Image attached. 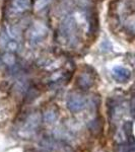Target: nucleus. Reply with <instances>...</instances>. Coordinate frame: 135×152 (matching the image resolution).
<instances>
[{
  "label": "nucleus",
  "instance_id": "10",
  "mask_svg": "<svg viewBox=\"0 0 135 152\" xmlns=\"http://www.w3.org/2000/svg\"><path fill=\"white\" fill-rule=\"evenodd\" d=\"M6 48L7 50L9 51V52H15V51H18V44L16 41H8L6 44Z\"/></svg>",
  "mask_w": 135,
  "mask_h": 152
},
{
  "label": "nucleus",
  "instance_id": "3",
  "mask_svg": "<svg viewBox=\"0 0 135 152\" xmlns=\"http://www.w3.org/2000/svg\"><path fill=\"white\" fill-rule=\"evenodd\" d=\"M47 33H48V29L44 24L37 23L31 29V34H29L31 35V40L33 42H39L43 38H45Z\"/></svg>",
  "mask_w": 135,
  "mask_h": 152
},
{
  "label": "nucleus",
  "instance_id": "6",
  "mask_svg": "<svg viewBox=\"0 0 135 152\" xmlns=\"http://www.w3.org/2000/svg\"><path fill=\"white\" fill-rule=\"evenodd\" d=\"M124 130L126 132V136L128 138V144L125 152H135V138L132 135V124L124 125Z\"/></svg>",
  "mask_w": 135,
  "mask_h": 152
},
{
  "label": "nucleus",
  "instance_id": "12",
  "mask_svg": "<svg viewBox=\"0 0 135 152\" xmlns=\"http://www.w3.org/2000/svg\"><path fill=\"white\" fill-rule=\"evenodd\" d=\"M131 113H133V115H135V99L131 102Z\"/></svg>",
  "mask_w": 135,
  "mask_h": 152
},
{
  "label": "nucleus",
  "instance_id": "8",
  "mask_svg": "<svg viewBox=\"0 0 135 152\" xmlns=\"http://www.w3.org/2000/svg\"><path fill=\"white\" fill-rule=\"evenodd\" d=\"M2 61H3V63H5L6 65L12 66L15 64V57H14V55L11 52H8L2 56Z\"/></svg>",
  "mask_w": 135,
  "mask_h": 152
},
{
  "label": "nucleus",
  "instance_id": "5",
  "mask_svg": "<svg viewBox=\"0 0 135 152\" xmlns=\"http://www.w3.org/2000/svg\"><path fill=\"white\" fill-rule=\"evenodd\" d=\"M31 6L29 0H13L11 4L12 10L15 13H23V12L29 10Z\"/></svg>",
  "mask_w": 135,
  "mask_h": 152
},
{
  "label": "nucleus",
  "instance_id": "4",
  "mask_svg": "<svg viewBox=\"0 0 135 152\" xmlns=\"http://www.w3.org/2000/svg\"><path fill=\"white\" fill-rule=\"evenodd\" d=\"M112 72L115 79H117L119 82H126L130 78V76H131V72L127 68L122 67V66H116V67H114Z\"/></svg>",
  "mask_w": 135,
  "mask_h": 152
},
{
  "label": "nucleus",
  "instance_id": "9",
  "mask_svg": "<svg viewBox=\"0 0 135 152\" xmlns=\"http://www.w3.org/2000/svg\"><path fill=\"white\" fill-rule=\"evenodd\" d=\"M52 0H37L36 1V4H35V8L37 10H42L44 9L48 4L51 3Z\"/></svg>",
  "mask_w": 135,
  "mask_h": 152
},
{
  "label": "nucleus",
  "instance_id": "7",
  "mask_svg": "<svg viewBox=\"0 0 135 152\" xmlns=\"http://www.w3.org/2000/svg\"><path fill=\"white\" fill-rule=\"evenodd\" d=\"M92 83H94V81H92V79L90 78V76L87 74H83L78 78V84L82 88L90 87L92 85Z\"/></svg>",
  "mask_w": 135,
  "mask_h": 152
},
{
  "label": "nucleus",
  "instance_id": "2",
  "mask_svg": "<svg viewBox=\"0 0 135 152\" xmlns=\"http://www.w3.org/2000/svg\"><path fill=\"white\" fill-rule=\"evenodd\" d=\"M85 107V99L79 95H73L67 102V107L70 112L77 113L84 109Z\"/></svg>",
  "mask_w": 135,
  "mask_h": 152
},
{
  "label": "nucleus",
  "instance_id": "1",
  "mask_svg": "<svg viewBox=\"0 0 135 152\" xmlns=\"http://www.w3.org/2000/svg\"><path fill=\"white\" fill-rule=\"evenodd\" d=\"M61 33L63 37H66L69 40H74L75 35V21L73 18H67L63 21L62 26H61Z\"/></svg>",
  "mask_w": 135,
  "mask_h": 152
},
{
  "label": "nucleus",
  "instance_id": "11",
  "mask_svg": "<svg viewBox=\"0 0 135 152\" xmlns=\"http://www.w3.org/2000/svg\"><path fill=\"white\" fill-rule=\"evenodd\" d=\"M7 33H8V35L13 39L21 38V33H19L18 29L15 28H11V26H9V28H7Z\"/></svg>",
  "mask_w": 135,
  "mask_h": 152
}]
</instances>
